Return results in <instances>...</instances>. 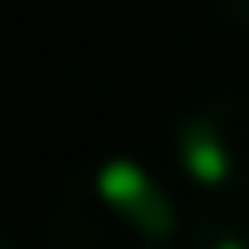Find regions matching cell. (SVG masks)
I'll list each match as a JSON object with an SVG mask.
<instances>
[{
	"mask_svg": "<svg viewBox=\"0 0 249 249\" xmlns=\"http://www.w3.org/2000/svg\"><path fill=\"white\" fill-rule=\"evenodd\" d=\"M47 249H180V197L145 157H99L58 191Z\"/></svg>",
	"mask_w": 249,
	"mask_h": 249,
	"instance_id": "6da1fadb",
	"label": "cell"
},
{
	"mask_svg": "<svg viewBox=\"0 0 249 249\" xmlns=\"http://www.w3.org/2000/svg\"><path fill=\"white\" fill-rule=\"evenodd\" d=\"M168 168L197 209L249 214V93L191 105L168 133Z\"/></svg>",
	"mask_w": 249,
	"mask_h": 249,
	"instance_id": "7a4b0ae2",
	"label": "cell"
},
{
	"mask_svg": "<svg viewBox=\"0 0 249 249\" xmlns=\"http://www.w3.org/2000/svg\"><path fill=\"white\" fill-rule=\"evenodd\" d=\"M186 249H249V214L232 209H197L186 232Z\"/></svg>",
	"mask_w": 249,
	"mask_h": 249,
	"instance_id": "3957f363",
	"label": "cell"
},
{
	"mask_svg": "<svg viewBox=\"0 0 249 249\" xmlns=\"http://www.w3.org/2000/svg\"><path fill=\"white\" fill-rule=\"evenodd\" d=\"M226 23H238V29H249V0H209Z\"/></svg>",
	"mask_w": 249,
	"mask_h": 249,
	"instance_id": "277c9868",
	"label": "cell"
},
{
	"mask_svg": "<svg viewBox=\"0 0 249 249\" xmlns=\"http://www.w3.org/2000/svg\"><path fill=\"white\" fill-rule=\"evenodd\" d=\"M0 249H18V244H12V232H0Z\"/></svg>",
	"mask_w": 249,
	"mask_h": 249,
	"instance_id": "5b68a950",
	"label": "cell"
}]
</instances>
